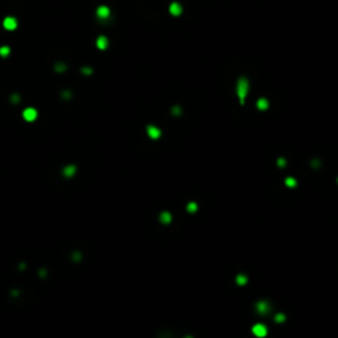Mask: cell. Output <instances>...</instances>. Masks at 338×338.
I'll return each instance as SVG.
<instances>
[{
  "label": "cell",
  "instance_id": "cell-1",
  "mask_svg": "<svg viewBox=\"0 0 338 338\" xmlns=\"http://www.w3.org/2000/svg\"><path fill=\"white\" fill-rule=\"evenodd\" d=\"M248 81L242 77L238 79V83H237V94H238V98H239V102L241 104H244V100H246V97L248 94Z\"/></svg>",
  "mask_w": 338,
  "mask_h": 338
},
{
  "label": "cell",
  "instance_id": "cell-2",
  "mask_svg": "<svg viewBox=\"0 0 338 338\" xmlns=\"http://www.w3.org/2000/svg\"><path fill=\"white\" fill-rule=\"evenodd\" d=\"M251 332H252V334H254L255 337L263 338V337L267 336L268 330H267V326H266V325H263V324H256V325L252 326Z\"/></svg>",
  "mask_w": 338,
  "mask_h": 338
},
{
  "label": "cell",
  "instance_id": "cell-3",
  "mask_svg": "<svg viewBox=\"0 0 338 338\" xmlns=\"http://www.w3.org/2000/svg\"><path fill=\"white\" fill-rule=\"evenodd\" d=\"M23 118H24L27 122H33V120H36V118H37V111H36V108H32V107L25 108V110L23 111Z\"/></svg>",
  "mask_w": 338,
  "mask_h": 338
},
{
  "label": "cell",
  "instance_id": "cell-4",
  "mask_svg": "<svg viewBox=\"0 0 338 338\" xmlns=\"http://www.w3.org/2000/svg\"><path fill=\"white\" fill-rule=\"evenodd\" d=\"M3 27H4L7 31H15L17 28V20L12 16L5 17L4 21H3Z\"/></svg>",
  "mask_w": 338,
  "mask_h": 338
},
{
  "label": "cell",
  "instance_id": "cell-5",
  "mask_svg": "<svg viewBox=\"0 0 338 338\" xmlns=\"http://www.w3.org/2000/svg\"><path fill=\"white\" fill-rule=\"evenodd\" d=\"M169 12H170V15H173V16H180V15L182 13V5L177 2H173L172 4L169 5Z\"/></svg>",
  "mask_w": 338,
  "mask_h": 338
},
{
  "label": "cell",
  "instance_id": "cell-6",
  "mask_svg": "<svg viewBox=\"0 0 338 338\" xmlns=\"http://www.w3.org/2000/svg\"><path fill=\"white\" fill-rule=\"evenodd\" d=\"M147 133L151 139H159V137L161 136V131L155 126H148L147 127Z\"/></svg>",
  "mask_w": 338,
  "mask_h": 338
},
{
  "label": "cell",
  "instance_id": "cell-7",
  "mask_svg": "<svg viewBox=\"0 0 338 338\" xmlns=\"http://www.w3.org/2000/svg\"><path fill=\"white\" fill-rule=\"evenodd\" d=\"M97 16L99 17V19H102V20L107 19V17L110 16V8H108V7H106V5L98 7V9H97Z\"/></svg>",
  "mask_w": 338,
  "mask_h": 338
},
{
  "label": "cell",
  "instance_id": "cell-8",
  "mask_svg": "<svg viewBox=\"0 0 338 338\" xmlns=\"http://www.w3.org/2000/svg\"><path fill=\"white\" fill-rule=\"evenodd\" d=\"M256 308L258 310H259L260 314H266L270 312V304L267 303V301H259V303L256 304Z\"/></svg>",
  "mask_w": 338,
  "mask_h": 338
},
{
  "label": "cell",
  "instance_id": "cell-9",
  "mask_svg": "<svg viewBox=\"0 0 338 338\" xmlns=\"http://www.w3.org/2000/svg\"><path fill=\"white\" fill-rule=\"evenodd\" d=\"M97 46L99 49H102V50H104L107 48V46H108V40H107L106 36H100V37L97 38Z\"/></svg>",
  "mask_w": 338,
  "mask_h": 338
},
{
  "label": "cell",
  "instance_id": "cell-10",
  "mask_svg": "<svg viewBox=\"0 0 338 338\" xmlns=\"http://www.w3.org/2000/svg\"><path fill=\"white\" fill-rule=\"evenodd\" d=\"M256 106H258V108H259V110H267L268 107H270V102H268L266 98H260L259 100L256 102Z\"/></svg>",
  "mask_w": 338,
  "mask_h": 338
},
{
  "label": "cell",
  "instance_id": "cell-11",
  "mask_svg": "<svg viewBox=\"0 0 338 338\" xmlns=\"http://www.w3.org/2000/svg\"><path fill=\"white\" fill-rule=\"evenodd\" d=\"M160 221H161L162 223H169L170 221H172V215H170V214L168 213V212H164V213H161V215H160Z\"/></svg>",
  "mask_w": 338,
  "mask_h": 338
},
{
  "label": "cell",
  "instance_id": "cell-12",
  "mask_svg": "<svg viewBox=\"0 0 338 338\" xmlns=\"http://www.w3.org/2000/svg\"><path fill=\"white\" fill-rule=\"evenodd\" d=\"M285 185H287V186H289V188H295L297 185V181L293 179V177H288V179L285 180Z\"/></svg>",
  "mask_w": 338,
  "mask_h": 338
},
{
  "label": "cell",
  "instance_id": "cell-13",
  "mask_svg": "<svg viewBox=\"0 0 338 338\" xmlns=\"http://www.w3.org/2000/svg\"><path fill=\"white\" fill-rule=\"evenodd\" d=\"M11 53V49L8 46H0V56L2 57H7Z\"/></svg>",
  "mask_w": 338,
  "mask_h": 338
},
{
  "label": "cell",
  "instance_id": "cell-14",
  "mask_svg": "<svg viewBox=\"0 0 338 338\" xmlns=\"http://www.w3.org/2000/svg\"><path fill=\"white\" fill-rule=\"evenodd\" d=\"M186 209H188V212H189V213H195V212H197V203H195V202H190V203H188Z\"/></svg>",
  "mask_w": 338,
  "mask_h": 338
},
{
  "label": "cell",
  "instance_id": "cell-15",
  "mask_svg": "<svg viewBox=\"0 0 338 338\" xmlns=\"http://www.w3.org/2000/svg\"><path fill=\"white\" fill-rule=\"evenodd\" d=\"M237 283L239 285H244L246 283H247V277L244 275H238L237 276Z\"/></svg>",
  "mask_w": 338,
  "mask_h": 338
},
{
  "label": "cell",
  "instance_id": "cell-16",
  "mask_svg": "<svg viewBox=\"0 0 338 338\" xmlns=\"http://www.w3.org/2000/svg\"><path fill=\"white\" fill-rule=\"evenodd\" d=\"M65 174H66V176H73V174H74V172H75V168L73 165H70V166H67V168H65Z\"/></svg>",
  "mask_w": 338,
  "mask_h": 338
},
{
  "label": "cell",
  "instance_id": "cell-17",
  "mask_svg": "<svg viewBox=\"0 0 338 338\" xmlns=\"http://www.w3.org/2000/svg\"><path fill=\"white\" fill-rule=\"evenodd\" d=\"M275 321L276 322H284L285 321V316L283 313H277L275 316Z\"/></svg>",
  "mask_w": 338,
  "mask_h": 338
},
{
  "label": "cell",
  "instance_id": "cell-18",
  "mask_svg": "<svg viewBox=\"0 0 338 338\" xmlns=\"http://www.w3.org/2000/svg\"><path fill=\"white\" fill-rule=\"evenodd\" d=\"M277 164H279V166H284L285 165V160L284 159H279L277 160Z\"/></svg>",
  "mask_w": 338,
  "mask_h": 338
}]
</instances>
